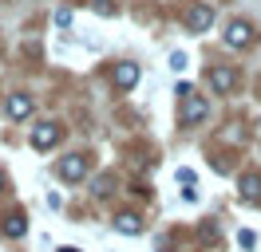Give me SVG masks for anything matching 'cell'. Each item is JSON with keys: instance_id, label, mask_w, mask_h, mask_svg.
<instances>
[{"instance_id": "6da1fadb", "label": "cell", "mask_w": 261, "mask_h": 252, "mask_svg": "<svg viewBox=\"0 0 261 252\" xmlns=\"http://www.w3.org/2000/svg\"><path fill=\"white\" fill-rule=\"evenodd\" d=\"M202 118H206V99H202V94H194V91L182 94V122L198 126Z\"/></svg>"}, {"instance_id": "7a4b0ae2", "label": "cell", "mask_w": 261, "mask_h": 252, "mask_svg": "<svg viewBox=\"0 0 261 252\" xmlns=\"http://www.w3.org/2000/svg\"><path fill=\"white\" fill-rule=\"evenodd\" d=\"M214 24V8L210 4H194L190 12H186V32H206Z\"/></svg>"}, {"instance_id": "3957f363", "label": "cell", "mask_w": 261, "mask_h": 252, "mask_svg": "<svg viewBox=\"0 0 261 252\" xmlns=\"http://www.w3.org/2000/svg\"><path fill=\"white\" fill-rule=\"evenodd\" d=\"M83 173H87V158H83V154L60 158V177H64V181H80Z\"/></svg>"}, {"instance_id": "277c9868", "label": "cell", "mask_w": 261, "mask_h": 252, "mask_svg": "<svg viewBox=\"0 0 261 252\" xmlns=\"http://www.w3.org/2000/svg\"><path fill=\"white\" fill-rule=\"evenodd\" d=\"M210 87L218 94H229L233 87H238V71H233V67H214L210 71Z\"/></svg>"}, {"instance_id": "5b68a950", "label": "cell", "mask_w": 261, "mask_h": 252, "mask_svg": "<svg viewBox=\"0 0 261 252\" xmlns=\"http://www.w3.org/2000/svg\"><path fill=\"white\" fill-rule=\"evenodd\" d=\"M56 142H60V126L56 122H40L32 130V146L36 150H48V146H56Z\"/></svg>"}, {"instance_id": "8992f818", "label": "cell", "mask_w": 261, "mask_h": 252, "mask_svg": "<svg viewBox=\"0 0 261 252\" xmlns=\"http://www.w3.org/2000/svg\"><path fill=\"white\" fill-rule=\"evenodd\" d=\"M249 40H253V28H249L245 20H233V24L226 28V44L229 47H245Z\"/></svg>"}, {"instance_id": "52a82bcc", "label": "cell", "mask_w": 261, "mask_h": 252, "mask_svg": "<svg viewBox=\"0 0 261 252\" xmlns=\"http://www.w3.org/2000/svg\"><path fill=\"white\" fill-rule=\"evenodd\" d=\"M115 83H119L123 91H130V87L139 83V67H135V63H119V67H115Z\"/></svg>"}, {"instance_id": "ba28073f", "label": "cell", "mask_w": 261, "mask_h": 252, "mask_svg": "<svg viewBox=\"0 0 261 252\" xmlns=\"http://www.w3.org/2000/svg\"><path fill=\"white\" fill-rule=\"evenodd\" d=\"M0 233H4V236H24V233H28V220L20 217V213H8V217L0 220Z\"/></svg>"}, {"instance_id": "9c48e42d", "label": "cell", "mask_w": 261, "mask_h": 252, "mask_svg": "<svg viewBox=\"0 0 261 252\" xmlns=\"http://www.w3.org/2000/svg\"><path fill=\"white\" fill-rule=\"evenodd\" d=\"M115 229L127 233V236H139V233H143V220L135 217V213H119V217H115Z\"/></svg>"}, {"instance_id": "30bf717a", "label": "cell", "mask_w": 261, "mask_h": 252, "mask_svg": "<svg viewBox=\"0 0 261 252\" xmlns=\"http://www.w3.org/2000/svg\"><path fill=\"white\" fill-rule=\"evenodd\" d=\"M242 197L245 201H261V173H245L242 177Z\"/></svg>"}, {"instance_id": "8fae6325", "label": "cell", "mask_w": 261, "mask_h": 252, "mask_svg": "<svg viewBox=\"0 0 261 252\" xmlns=\"http://www.w3.org/2000/svg\"><path fill=\"white\" fill-rule=\"evenodd\" d=\"M8 114H12V118H28V114H32V99H28V94H12V99H8Z\"/></svg>"}, {"instance_id": "7c38bea8", "label": "cell", "mask_w": 261, "mask_h": 252, "mask_svg": "<svg viewBox=\"0 0 261 252\" xmlns=\"http://www.w3.org/2000/svg\"><path fill=\"white\" fill-rule=\"evenodd\" d=\"M238 244H242V248H253V244H257V233H253V229H242V233H238Z\"/></svg>"}, {"instance_id": "4fadbf2b", "label": "cell", "mask_w": 261, "mask_h": 252, "mask_svg": "<svg viewBox=\"0 0 261 252\" xmlns=\"http://www.w3.org/2000/svg\"><path fill=\"white\" fill-rule=\"evenodd\" d=\"M186 51H174V55H170V71H186Z\"/></svg>"}, {"instance_id": "5bb4252c", "label": "cell", "mask_w": 261, "mask_h": 252, "mask_svg": "<svg viewBox=\"0 0 261 252\" xmlns=\"http://www.w3.org/2000/svg\"><path fill=\"white\" fill-rule=\"evenodd\" d=\"M95 12H99V16H115L119 8H115L111 0H95Z\"/></svg>"}, {"instance_id": "9a60e30c", "label": "cell", "mask_w": 261, "mask_h": 252, "mask_svg": "<svg viewBox=\"0 0 261 252\" xmlns=\"http://www.w3.org/2000/svg\"><path fill=\"white\" fill-rule=\"evenodd\" d=\"M95 193H99V197H103V193H111V177H107V173L95 177Z\"/></svg>"}, {"instance_id": "2e32d148", "label": "cell", "mask_w": 261, "mask_h": 252, "mask_svg": "<svg viewBox=\"0 0 261 252\" xmlns=\"http://www.w3.org/2000/svg\"><path fill=\"white\" fill-rule=\"evenodd\" d=\"M56 24H60V28H71V12H67V8H60V12H56Z\"/></svg>"}, {"instance_id": "e0dca14e", "label": "cell", "mask_w": 261, "mask_h": 252, "mask_svg": "<svg viewBox=\"0 0 261 252\" xmlns=\"http://www.w3.org/2000/svg\"><path fill=\"white\" fill-rule=\"evenodd\" d=\"M178 181H182V185H194V170H186V166H182V170H178Z\"/></svg>"}, {"instance_id": "ac0fdd59", "label": "cell", "mask_w": 261, "mask_h": 252, "mask_svg": "<svg viewBox=\"0 0 261 252\" xmlns=\"http://www.w3.org/2000/svg\"><path fill=\"white\" fill-rule=\"evenodd\" d=\"M56 252H83V248H75V244H60Z\"/></svg>"}]
</instances>
